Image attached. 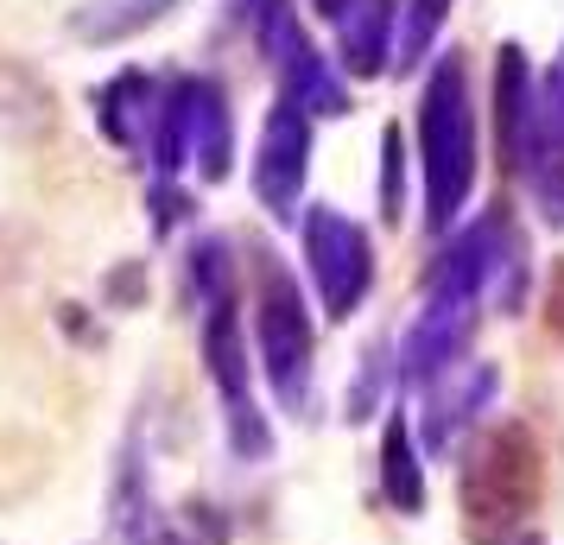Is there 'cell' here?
I'll use <instances>...</instances> for the list:
<instances>
[{
    "label": "cell",
    "mask_w": 564,
    "mask_h": 545,
    "mask_svg": "<svg viewBox=\"0 0 564 545\" xmlns=\"http://www.w3.org/2000/svg\"><path fill=\"white\" fill-rule=\"evenodd\" d=\"M419 172H425V229L451 235L476 184V102H469V64L444 52L419 96Z\"/></svg>",
    "instance_id": "cell-1"
},
{
    "label": "cell",
    "mask_w": 564,
    "mask_h": 545,
    "mask_svg": "<svg viewBox=\"0 0 564 545\" xmlns=\"http://www.w3.org/2000/svg\"><path fill=\"white\" fill-rule=\"evenodd\" d=\"M539 494H545V457H539V438L527 425H488L482 438L469 444L463 457V533L476 545H501L508 533H520L527 520L539 514Z\"/></svg>",
    "instance_id": "cell-2"
},
{
    "label": "cell",
    "mask_w": 564,
    "mask_h": 545,
    "mask_svg": "<svg viewBox=\"0 0 564 545\" xmlns=\"http://www.w3.org/2000/svg\"><path fill=\"white\" fill-rule=\"evenodd\" d=\"M254 342H260V368L273 381V400L285 413H305L317 330H311V312L299 298V280L267 248L254 254Z\"/></svg>",
    "instance_id": "cell-3"
},
{
    "label": "cell",
    "mask_w": 564,
    "mask_h": 545,
    "mask_svg": "<svg viewBox=\"0 0 564 545\" xmlns=\"http://www.w3.org/2000/svg\"><path fill=\"white\" fill-rule=\"evenodd\" d=\"M305 260L311 280H317V298H324V317H349L375 286L368 229L336 216V209H305Z\"/></svg>",
    "instance_id": "cell-4"
},
{
    "label": "cell",
    "mask_w": 564,
    "mask_h": 545,
    "mask_svg": "<svg viewBox=\"0 0 564 545\" xmlns=\"http://www.w3.org/2000/svg\"><path fill=\"white\" fill-rule=\"evenodd\" d=\"M204 362H209V381L223 388V406H229V444L235 457L260 464L273 438H267V418L254 406V388H248V342H241V317H235V298L204 312Z\"/></svg>",
    "instance_id": "cell-5"
},
{
    "label": "cell",
    "mask_w": 564,
    "mask_h": 545,
    "mask_svg": "<svg viewBox=\"0 0 564 545\" xmlns=\"http://www.w3.org/2000/svg\"><path fill=\"white\" fill-rule=\"evenodd\" d=\"M311 178V115H299L292 102H280L260 128L254 146V197L273 209V222H299V190Z\"/></svg>",
    "instance_id": "cell-6"
},
{
    "label": "cell",
    "mask_w": 564,
    "mask_h": 545,
    "mask_svg": "<svg viewBox=\"0 0 564 545\" xmlns=\"http://www.w3.org/2000/svg\"><path fill=\"white\" fill-rule=\"evenodd\" d=\"M527 190H533V209L564 229V89H558V70L539 83L533 96V121H527V146H520V165H513Z\"/></svg>",
    "instance_id": "cell-7"
},
{
    "label": "cell",
    "mask_w": 564,
    "mask_h": 545,
    "mask_svg": "<svg viewBox=\"0 0 564 545\" xmlns=\"http://www.w3.org/2000/svg\"><path fill=\"white\" fill-rule=\"evenodd\" d=\"M184 153L204 172V184H223L235 165V115L216 77H184Z\"/></svg>",
    "instance_id": "cell-8"
},
{
    "label": "cell",
    "mask_w": 564,
    "mask_h": 545,
    "mask_svg": "<svg viewBox=\"0 0 564 545\" xmlns=\"http://www.w3.org/2000/svg\"><path fill=\"white\" fill-rule=\"evenodd\" d=\"M488 400H495V368L476 362V356L451 362L437 381H425V444L451 450V438H463V425L482 413Z\"/></svg>",
    "instance_id": "cell-9"
},
{
    "label": "cell",
    "mask_w": 564,
    "mask_h": 545,
    "mask_svg": "<svg viewBox=\"0 0 564 545\" xmlns=\"http://www.w3.org/2000/svg\"><path fill=\"white\" fill-rule=\"evenodd\" d=\"M159 89L147 70H121V77H108L96 96H89V115H96V128H102L108 146H121V153H133V146H147V133H153L159 121Z\"/></svg>",
    "instance_id": "cell-10"
},
{
    "label": "cell",
    "mask_w": 564,
    "mask_h": 545,
    "mask_svg": "<svg viewBox=\"0 0 564 545\" xmlns=\"http://www.w3.org/2000/svg\"><path fill=\"white\" fill-rule=\"evenodd\" d=\"M400 7L406 0H356L349 13H343V70L349 77H381L387 64H393V26H400Z\"/></svg>",
    "instance_id": "cell-11"
},
{
    "label": "cell",
    "mask_w": 564,
    "mask_h": 545,
    "mask_svg": "<svg viewBox=\"0 0 564 545\" xmlns=\"http://www.w3.org/2000/svg\"><path fill=\"white\" fill-rule=\"evenodd\" d=\"M533 70H527V52L520 45H501L495 57V140H501V159L520 165V146H527V121H533Z\"/></svg>",
    "instance_id": "cell-12"
},
{
    "label": "cell",
    "mask_w": 564,
    "mask_h": 545,
    "mask_svg": "<svg viewBox=\"0 0 564 545\" xmlns=\"http://www.w3.org/2000/svg\"><path fill=\"white\" fill-rule=\"evenodd\" d=\"M178 0H83L70 13V39L83 45H121V39H140L147 26H159Z\"/></svg>",
    "instance_id": "cell-13"
},
{
    "label": "cell",
    "mask_w": 564,
    "mask_h": 545,
    "mask_svg": "<svg viewBox=\"0 0 564 545\" xmlns=\"http://www.w3.org/2000/svg\"><path fill=\"white\" fill-rule=\"evenodd\" d=\"M381 482H387V501L400 514H419L425 508V476H419V457H412V438H406L400 418L387 425V438H381Z\"/></svg>",
    "instance_id": "cell-14"
},
{
    "label": "cell",
    "mask_w": 564,
    "mask_h": 545,
    "mask_svg": "<svg viewBox=\"0 0 564 545\" xmlns=\"http://www.w3.org/2000/svg\"><path fill=\"white\" fill-rule=\"evenodd\" d=\"M451 7H457V0H406V7H400V45H393V64H400V70H412V64L432 57L437 32L451 20Z\"/></svg>",
    "instance_id": "cell-15"
},
{
    "label": "cell",
    "mask_w": 564,
    "mask_h": 545,
    "mask_svg": "<svg viewBox=\"0 0 564 545\" xmlns=\"http://www.w3.org/2000/svg\"><path fill=\"white\" fill-rule=\"evenodd\" d=\"M191 298H197V312H216V305H229L235 298V260H229V241H197V254H191Z\"/></svg>",
    "instance_id": "cell-16"
},
{
    "label": "cell",
    "mask_w": 564,
    "mask_h": 545,
    "mask_svg": "<svg viewBox=\"0 0 564 545\" xmlns=\"http://www.w3.org/2000/svg\"><path fill=\"white\" fill-rule=\"evenodd\" d=\"M191 153H184V77L165 83V96H159V121H153V172L159 178H178Z\"/></svg>",
    "instance_id": "cell-17"
},
{
    "label": "cell",
    "mask_w": 564,
    "mask_h": 545,
    "mask_svg": "<svg viewBox=\"0 0 564 545\" xmlns=\"http://www.w3.org/2000/svg\"><path fill=\"white\" fill-rule=\"evenodd\" d=\"M381 216L387 222H400L406 216V140H400V128L381 133Z\"/></svg>",
    "instance_id": "cell-18"
},
{
    "label": "cell",
    "mask_w": 564,
    "mask_h": 545,
    "mask_svg": "<svg viewBox=\"0 0 564 545\" xmlns=\"http://www.w3.org/2000/svg\"><path fill=\"white\" fill-rule=\"evenodd\" d=\"M311 7H317V13H324V20H336V26H343V13H349V7H356V0H311Z\"/></svg>",
    "instance_id": "cell-19"
},
{
    "label": "cell",
    "mask_w": 564,
    "mask_h": 545,
    "mask_svg": "<svg viewBox=\"0 0 564 545\" xmlns=\"http://www.w3.org/2000/svg\"><path fill=\"white\" fill-rule=\"evenodd\" d=\"M558 89H564V52H558Z\"/></svg>",
    "instance_id": "cell-20"
},
{
    "label": "cell",
    "mask_w": 564,
    "mask_h": 545,
    "mask_svg": "<svg viewBox=\"0 0 564 545\" xmlns=\"http://www.w3.org/2000/svg\"><path fill=\"white\" fill-rule=\"evenodd\" d=\"M520 545H539V539H520Z\"/></svg>",
    "instance_id": "cell-21"
},
{
    "label": "cell",
    "mask_w": 564,
    "mask_h": 545,
    "mask_svg": "<svg viewBox=\"0 0 564 545\" xmlns=\"http://www.w3.org/2000/svg\"><path fill=\"white\" fill-rule=\"evenodd\" d=\"M0 273H7V266H0Z\"/></svg>",
    "instance_id": "cell-22"
}]
</instances>
